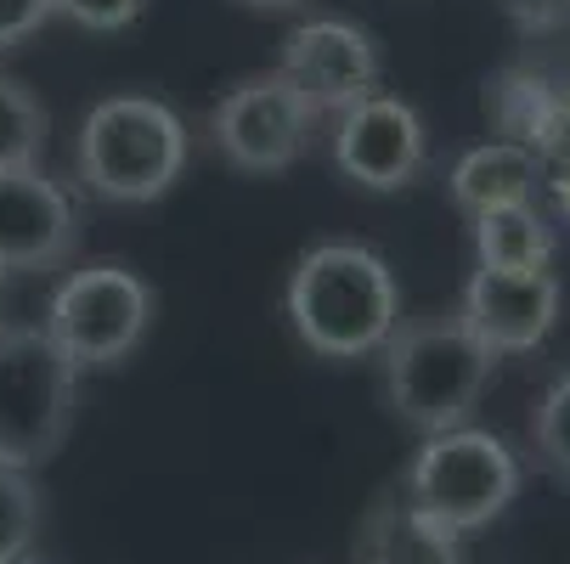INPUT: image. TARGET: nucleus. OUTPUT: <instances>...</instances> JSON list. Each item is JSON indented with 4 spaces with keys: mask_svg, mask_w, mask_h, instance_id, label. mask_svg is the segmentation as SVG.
<instances>
[{
    "mask_svg": "<svg viewBox=\"0 0 570 564\" xmlns=\"http://www.w3.org/2000/svg\"><path fill=\"white\" fill-rule=\"evenodd\" d=\"M73 165L108 204H153L187 170V125L158 97H108L79 125Z\"/></svg>",
    "mask_w": 570,
    "mask_h": 564,
    "instance_id": "3",
    "label": "nucleus"
},
{
    "mask_svg": "<svg viewBox=\"0 0 570 564\" xmlns=\"http://www.w3.org/2000/svg\"><path fill=\"white\" fill-rule=\"evenodd\" d=\"M277 73L299 91V102L316 119L345 113L351 102L379 91V46H373L367 29H356L345 18H311V23L288 29Z\"/></svg>",
    "mask_w": 570,
    "mask_h": 564,
    "instance_id": "9",
    "label": "nucleus"
},
{
    "mask_svg": "<svg viewBox=\"0 0 570 564\" xmlns=\"http://www.w3.org/2000/svg\"><path fill=\"white\" fill-rule=\"evenodd\" d=\"M46 136H51V119H46L40 97L23 86V79L0 73V170L40 165Z\"/></svg>",
    "mask_w": 570,
    "mask_h": 564,
    "instance_id": "15",
    "label": "nucleus"
},
{
    "mask_svg": "<svg viewBox=\"0 0 570 564\" xmlns=\"http://www.w3.org/2000/svg\"><path fill=\"white\" fill-rule=\"evenodd\" d=\"M531 441H537V457L570 479V373H559L542 395V407L531 418Z\"/></svg>",
    "mask_w": 570,
    "mask_h": 564,
    "instance_id": "18",
    "label": "nucleus"
},
{
    "mask_svg": "<svg viewBox=\"0 0 570 564\" xmlns=\"http://www.w3.org/2000/svg\"><path fill=\"white\" fill-rule=\"evenodd\" d=\"M12 564H35V558H12Z\"/></svg>",
    "mask_w": 570,
    "mask_h": 564,
    "instance_id": "24",
    "label": "nucleus"
},
{
    "mask_svg": "<svg viewBox=\"0 0 570 564\" xmlns=\"http://www.w3.org/2000/svg\"><path fill=\"white\" fill-rule=\"evenodd\" d=\"M498 7L509 12V23L520 34H548V29L570 23V0H498Z\"/></svg>",
    "mask_w": 570,
    "mask_h": 564,
    "instance_id": "21",
    "label": "nucleus"
},
{
    "mask_svg": "<svg viewBox=\"0 0 570 564\" xmlns=\"http://www.w3.org/2000/svg\"><path fill=\"white\" fill-rule=\"evenodd\" d=\"M362 564H463V542L452 525L424 514L413 497H379L356 531Z\"/></svg>",
    "mask_w": 570,
    "mask_h": 564,
    "instance_id": "12",
    "label": "nucleus"
},
{
    "mask_svg": "<svg viewBox=\"0 0 570 564\" xmlns=\"http://www.w3.org/2000/svg\"><path fill=\"white\" fill-rule=\"evenodd\" d=\"M406 497L463 536L492 525L520 497V463L492 429L458 424L419 446L413 474H406Z\"/></svg>",
    "mask_w": 570,
    "mask_h": 564,
    "instance_id": "6",
    "label": "nucleus"
},
{
    "mask_svg": "<svg viewBox=\"0 0 570 564\" xmlns=\"http://www.w3.org/2000/svg\"><path fill=\"white\" fill-rule=\"evenodd\" d=\"M474 255L492 271H542L553 260V226L537 204H498L474 215Z\"/></svg>",
    "mask_w": 570,
    "mask_h": 564,
    "instance_id": "14",
    "label": "nucleus"
},
{
    "mask_svg": "<svg viewBox=\"0 0 570 564\" xmlns=\"http://www.w3.org/2000/svg\"><path fill=\"white\" fill-rule=\"evenodd\" d=\"M463 328L492 356H525L537 350L559 321V277L542 271H492L480 266L463 288Z\"/></svg>",
    "mask_w": 570,
    "mask_h": 564,
    "instance_id": "11",
    "label": "nucleus"
},
{
    "mask_svg": "<svg viewBox=\"0 0 570 564\" xmlns=\"http://www.w3.org/2000/svg\"><path fill=\"white\" fill-rule=\"evenodd\" d=\"M73 367L46 328L0 321V468H35L57 457L73 424Z\"/></svg>",
    "mask_w": 570,
    "mask_h": 564,
    "instance_id": "4",
    "label": "nucleus"
},
{
    "mask_svg": "<svg viewBox=\"0 0 570 564\" xmlns=\"http://www.w3.org/2000/svg\"><path fill=\"white\" fill-rule=\"evenodd\" d=\"M79 244V209L40 165L0 170V271H51Z\"/></svg>",
    "mask_w": 570,
    "mask_h": 564,
    "instance_id": "10",
    "label": "nucleus"
},
{
    "mask_svg": "<svg viewBox=\"0 0 570 564\" xmlns=\"http://www.w3.org/2000/svg\"><path fill=\"white\" fill-rule=\"evenodd\" d=\"M525 147L537 158V187H548L559 215L570 220V97H553L542 108V119L531 125Z\"/></svg>",
    "mask_w": 570,
    "mask_h": 564,
    "instance_id": "16",
    "label": "nucleus"
},
{
    "mask_svg": "<svg viewBox=\"0 0 570 564\" xmlns=\"http://www.w3.org/2000/svg\"><path fill=\"white\" fill-rule=\"evenodd\" d=\"M0 305H7V271H0Z\"/></svg>",
    "mask_w": 570,
    "mask_h": 564,
    "instance_id": "23",
    "label": "nucleus"
},
{
    "mask_svg": "<svg viewBox=\"0 0 570 564\" xmlns=\"http://www.w3.org/2000/svg\"><path fill=\"white\" fill-rule=\"evenodd\" d=\"M51 0H0V51H18L51 23Z\"/></svg>",
    "mask_w": 570,
    "mask_h": 564,
    "instance_id": "20",
    "label": "nucleus"
},
{
    "mask_svg": "<svg viewBox=\"0 0 570 564\" xmlns=\"http://www.w3.org/2000/svg\"><path fill=\"white\" fill-rule=\"evenodd\" d=\"M40 525V497L29 486L23 468H0V564H12L29 553Z\"/></svg>",
    "mask_w": 570,
    "mask_h": 564,
    "instance_id": "17",
    "label": "nucleus"
},
{
    "mask_svg": "<svg viewBox=\"0 0 570 564\" xmlns=\"http://www.w3.org/2000/svg\"><path fill=\"white\" fill-rule=\"evenodd\" d=\"M147 321H153V288L130 266L97 260L62 277V288L51 294L46 339L62 350L73 373H102V367H119L141 345Z\"/></svg>",
    "mask_w": 570,
    "mask_h": 564,
    "instance_id": "5",
    "label": "nucleus"
},
{
    "mask_svg": "<svg viewBox=\"0 0 570 564\" xmlns=\"http://www.w3.org/2000/svg\"><path fill=\"white\" fill-rule=\"evenodd\" d=\"M379 356H384V395H390L395 418L424 435L458 429L480 407L492 367H498V356L463 328L458 310L395 321V334L384 339Z\"/></svg>",
    "mask_w": 570,
    "mask_h": 564,
    "instance_id": "2",
    "label": "nucleus"
},
{
    "mask_svg": "<svg viewBox=\"0 0 570 564\" xmlns=\"http://www.w3.org/2000/svg\"><path fill=\"white\" fill-rule=\"evenodd\" d=\"M51 12L79 23V29H91V34H119L147 12V0H51Z\"/></svg>",
    "mask_w": 570,
    "mask_h": 564,
    "instance_id": "19",
    "label": "nucleus"
},
{
    "mask_svg": "<svg viewBox=\"0 0 570 564\" xmlns=\"http://www.w3.org/2000/svg\"><path fill=\"white\" fill-rule=\"evenodd\" d=\"M288 321L299 345L328 362H356L384 350L401 321V294L390 266L362 244H316L288 277Z\"/></svg>",
    "mask_w": 570,
    "mask_h": 564,
    "instance_id": "1",
    "label": "nucleus"
},
{
    "mask_svg": "<svg viewBox=\"0 0 570 564\" xmlns=\"http://www.w3.org/2000/svg\"><path fill=\"white\" fill-rule=\"evenodd\" d=\"M316 113L283 73H249L209 108V141L243 176H277L311 147Z\"/></svg>",
    "mask_w": 570,
    "mask_h": 564,
    "instance_id": "7",
    "label": "nucleus"
},
{
    "mask_svg": "<svg viewBox=\"0 0 570 564\" xmlns=\"http://www.w3.org/2000/svg\"><path fill=\"white\" fill-rule=\"evenodd\" d=\"M237 7H249V12H294L299 0H237Z\"/></svg>",
    "mask_w": 570,
    "mask_h": 564,
    "instance_id": "22",
    "label": "nucleus"
},
{
    "mask_svg": "<svg viewBox=\"0 0 570 564\" xmlns=\"http://www.w3.org/2000/svg\"><path fill=\"white\" fill-rule=\"evenodd\" d=\"M334 119H340L334 125V165L345 170V181H356L367 192H401L424 176L430 130H424L413 102L373 91Z\"/></svg>",
    "mask_w": 570,
    "mask_h": 564,
    "instance_id": "8",
    "label": "nucleus"
},
{
    "mask_svg": "<svg viewBox=\"0 0 570 564\" xmlns=\"http://www.w3.org/2000/svg\"><path fill=\"white\" fill-rule=\"evenodd\" d=\"M531 192H537V158L520 141L469 147L452 165V198L469 215L498 209V204H531Z\"/></svg>",
    "mask_w": 570,
    "mask_h": 564,
    "instance_id": "13",
    "label": "nucleus"
}]
</instances>
